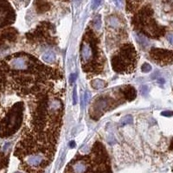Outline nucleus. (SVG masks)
I'll return each instance as SVG.
<instances>
[{
    "mask_svg": "<svg viewBox=\"0 0 173 173\" xmlns=\"http://www.w3.org/2000/svg\"><path fill=\"white\" fill-rule=\"evenodd\" d=\"M55 150V142L29 135L16 146L15 155L26 173H43L53 159Z\"/></svg>",
    "mask_w": 173,
    "mask_h": 173,
    "instance_id": "obj_1",
    "label": "nucleus"
},
{
    "mask_svg": "<svg viewBox=\"0 0 173 173\" xmlns=\"http://www.w3.org/2000/svg\"><path fill=\"white\" fill-rule=\"evenodd\" d=\"M82 68L86 72H97L101 68L97 38L94 32L89 30L86 33L81 46Z\"/></svg>",
    "mask_w": 173,
    "mask_h": 173,
    "instance_id": "obj_2",
    "label": "nucleus"
},
{
    "mask_svg": "<svg viewBox=\"0 0 173 173\" xmlns=\"http://www.w3.org/2000/svg\"><path fill=\"white\" fill-rule=\"evenodd\" d=\"M24 106L23 102L14 104L5 113L4 117L0 120V137L6 138L16 133L23 122Z\"/></svg>",
    "mask_w": 173,
    "mask_h": 173,
    "instance_id": "obj_3",
    "label": "nucleus"
},
{
    "mask_svg": "<svg viewBox=\"0 0 173 173\" xmlns=\"http://www.w3.org/2000/svg\"><path fill=\"white\" fill-rule=\"evenodd\" d=\"M152 10L148 8H143L134 17L133 23L138 30L141 31L144 36L158 38L164 35L165 29L161 28L152 16Z\"/></svg>",
    "mask_w": 173,
    "mask_h": 173,
    "instance_id": "obj_4",
    "label": "nucleus"
},
{
    "mask_svg": "<svg viewBox=\"0 0 173 173\" xmlns=\"http://www.w3.org/2000/svg\"><path fill=\"white\" fill-rule=\"evenodd\" d=\"M137 61L134 47L128 43L124 45L112 58V67L117 73H126L133 70Z\"/></svg>",
    "mask_w": 173,
    "mask_h": 173,
    "instance_id": "obj_5",
    "label": "nucleus"
},
{
    "mask_svg": "<svg viewBox=\"0 0 173 173\" xmlns=\"http://www.w3.org/2000/svg\"><path fill=\"white\" fill-rule=\"evenodd\" d=\"M114 101L109 96L105 95L97 98L89 110L91 118L94 120H98L107 111L112 109V106L114 104Z\"/></svg>",
    "mask_w": 173,
    "mask_h": 173,
    "instance_id": "obj_6",
    "label": "nucleus"
},
{
    "mask_svg": "<svg viewBox=\"0 0 173 173\" xmlns=\"http://www.w3.org/2000/svg\"><path fill=\"white\" fill-rule=\"evenodd\" d=\"M15 11L6 1H0V28L11 24L15 21Z\"/></svg>",
    "mask_w": 173,
    "mask_h": 173,
    "instance_id": "obj_7",
    "label": "nucleus"
},
{
    "mask_svg": "<svg viewBox=\"0 0 173 173\" xmlns=\"http://www.w3.org/2000/svg\"><path fill=\"white\" fill-rule=\"evenodd\" d=\"M150 55L155 62L162 65L172 64V62L173 56L172 50H166L162 49H152L150 52Z\"/></svg>",
    "mask_w": 173,
    "mask_h": 173,
    "instance_id": "obj_8",
    "label": "nucleus"
},
{
    "mask_svg": "<svg viewBox=\"0 0 173 173\" xmlns=\"http://www.w3.org/2000/svg\"><path fill=\"white\" fill-rule=\"evenodd\" d=\"M17 37V31L15 29H6L0 31V49L6 45V42H13Z\"/></svg>",
    "mask_w": 173,
    "mask_h": 173,
    "instance_id": "obj_9",
    "label": "nucleus"
},
{
    "mask_svg": "<svg viewBox=\"0 0 173 173\" xmlns=\"http://www.w3.org/2000/svg\"><path fill=\"white\" fill-rule=\"evenodd\" d=\"M120 92L122 93V94H123V97L126 99V100H127V101H133L135 98H136V96H137V91L135 90V88H133V87H132V86H126V87H124L121 90H120Z\"/></svg>",
    "mask_w": 173,
    "mask_h": 173,
    "instance_id": "obj_10",
    "label": "nucleus"
},
{
    "mask_svg": "<svg viewBox=\"0 0 173 173\" xmlns=\"http://www.w3.org/2000/svg\"><path fill=\"white\" fill-rule=\"evenodd\" d=\"M35 7L36 10L38 13H43L46 12L49 10L50 8V4L48 1L46 0H36L35 3Z\"/></svg>",
    "mask_w": 173,
    "mask_h": 173,
    "instance_id": "obj_11",
    "label": "nucleus"
},
{
    "mask_svg": "<svg viewBox=\"0 0 173 173\" xmlns=\"http://www.w3.org/2000/svg\"><path fill=\"white\" fill-rule=\"evenodd\" d=\"M42 59L46 63H53L55 61V55L52 51H47L42 55Z\"/></svg>",
    "mask_w": 173,
    "mask_h": 173,
    "instance_id": "obj_12",
    "label": "nucleus"
},
{
    "mask_svg": "<svg viewBox=\"0 0 173 173\" xmlns=\"http://www.w3.org/2000/svg\"><path fill=\"white\" fill-rule=\"evenodd\" d=\"M91 86L94 89H101L107 87V82L101 79H94L91 81Z\"/></svg>",
    "mask_w": 173,
    "mask_h": 173,
    "instance_id": "obj_13",
    "label": "nucleus"
},
{
    "mask_svg": "<svg viewBox=\"0 0 173 173\" xmlns=\"http://www.w3.org/2000/svg\"><path fill=\"white\" fill-rule=\"evenodd\" d=\"M133 122V118L132 115L128 114V115H126L125 117H123L121 120H120V127H125L127 125H130Z\"/></svg>",
    "mask_w": 173,
    "mask_h": 173,
    "instance_id": "obj_14",
    "label": "nucleus"
},
{
    "mask_svg": "<svg viewBox=\"0 0 173 173\" xmlns=\"http://www.w3.org/2000/svg\"><path fill=\"white\" fill-rule=\"evenodd\" d=\"M137 41L139 42V43H140V45L144 46V47H147L149 45V40L147 39V37L142 34H138L137 35Z\"/></svg>",
    "mask_w": 173,
    "mask_h": 173,
    "instance_id": "obj_15",
    "label": "nucleus"
},
{
    "mask_svg": "<svg viewBox=\"0 0 173 173\" xmlns=\"http://www.w3.org/2000/svg\"><path fill=\"white\" fill-rule=\"evenodd\" d=\"M101 15H97L94 18V27L95 28V29H100L101 27Z\"/></svg>",
    "mask_w": 173,
    "mask_h": 173,
    "instance_id": "obj_16",
    "label": "nucleus"
},
{
    "mask_svg": "<svg viewBox=\"0 0 173 173\" xmlns=\"http://www.w3.org/2000/svg\"><path fill=\"white\" fill-rule=\"evenodd\" d=\"M109 19H110L109 24L113 28H118L120 26V21H119V19L117 17H115V16H110Z\"/></svg>",
    "mask_w": 173,
    "mask_h": 173,
    "instance_id": "obj_17",
    "label": "nucleus"
},
{
    "mask_svg": "<svg viewBox=\"0 0 173 173\" xmlns=\"http://www.w3.org/2000/svg\"><path fill=\"white\" fill-rule=\"evenodd\" d=\"M152 68L149 63H144L141 66V70L144 73H149L150 71H152Z\"/></svg>",
    "mask_w": 173,
    "mask_h": 173,
    "instance_id": "obj_18",
    "label": "nucleus"
},
{
    "mask_svg": "<svg viewBox=\"0 0 173 173\" xmlns=\"http://www.w3.org/2000/svg\"><path fill=\"white\" fill-rule=\"evenodd\" d=\"M140 92H141V94L143 96H147L148 93H149V88H148V86H146V85L142 86L141 88H140Z\"/></svg>",
    "mask_w": 173,
    "mask_h": 173,
    "instance_id": "obj_19",
    "label": "nucleus"
},
{
    "mask_svg": "<svg viewBox=\"0 0 173 173\" xmlns=\"http://www.w3.org/2000/svg\"><path fill=\"white\" fill-rule=\"evenodd\" d=\"M102 2H103V0H93L92 1V9L93 10L97 9L102 3Z\"/></svg>",
    "mask_w": 173,
    "mask_h": 173,
    "instance_id": "obj_20",
    "label": "nucleus"
},
{
    "mask_svg": "<svg viewBox=\"0 0 173 173\" xmlns=\"http://www.w3.org/2000/svg\"><path fill=\"white\" fill-rule=\"evenodd\" d=\"M90 98H91V94L88 91L85 92V94H84V102H85V105L88 104V102L90 101Z\"/></svg>",
    "mask_w": 173,
    "mask_h": 173,
    "instance_id": "obj_21",
    "label": "nucleus"
},
{
    "mask_svg": "<svg viewBox=\"0 0 173 173\" xmlns=\"http://www.w3.org/2000/svg\"><path fill=\"white\" fill-rule=\"evenodd\" d=\"M76 103H77V91H76V87H75L73 91V105H76Z\"/></svg>",
    "mask_w": 173,
    "mask_h": 173,
    "instance_id": "obj_22",
    "label": "nucleus"
},
{
    "mask_svg": "<svg viewBox=\"0 0 173 173\" xmlns=\"http://www.w3.org/2000/svg\"><path fill=\"white\" fill-rule=\"evenodd\" d=\"M75 80H76V75H75V74L70 75V76H69V83H70V84H73L74 81H75Z\"/></svg>",
    "mask_w": 173,
    "mask_h": 173,
    "instance_id": "obj_23",
    "label": "nucleus"
},
{
    "mask_svg": "<svg viewBox=\"0 0 173 173\" xmlns=\"http://www.w3.org/2000/svg\"><path fill=\"white\" fill-rule=\"evenodd\" d=\"M161 114H162L163 116H165V117H172L173 114L172 111H165V112H162Z\"/></svg>",
    "mask_w": 173,
    "mask_h": 173,
    "instance_id": "obj_24",
    "label": "nucleus"
},
{
    "mask_svg": "<svg viewBox=\"0 0 173 173\" xmlns=\"http://www.w3.org/2000/svg\"><path fill=\"white\" fill-rule=\"evenodd\" d=\"M123 4H124V0H116V5L119 8H122Z\"/></svg>",
    "mask_w": 173,
    "mask_h": 173,
    "instance_id": "obj_25",
    "label": "nucleus"
},
{
    "mask_svg": "<svg viewBox=\"0 0 173 173\" xmlns=\"http://www.w3.org/2000/svg\"><path fill=\"white\" fill-rule=\"evenodd\" d=\"M4 165H5V160L2 156H0V169L3 168Z\"/></svg>",
    "mask_w": 173,
    "mask_h": 173,
    "instance_id": "obj_26",
    "label": "nucleus"
},
{
    "mask_svg": "<svg viewBox=\"0 0 173 173\" xmlns=\"http://www.w3.org/2000/svg\"><path fill=\"white\" fill-rule=\"evenodd\" d=\"M68 146H69L70 148H74V147H75V142L74 140H73V141H70L69 144H68Z\"/></svg>",
    "mask_w": 173,
    "mask_h": 173,
    "instance_id": "obj_27",
    "label": "nucleus"
},
{
    "mask_svg": "<svg viewBox=\"0 0 173 173\" xmlns=\"http://www.w3.org/2000/svg\"><path fill=\"white\" fill-rule=\"evenodd\" d=\"M21 2H23V3H25V4H27L28 3H29V0H20Z\"/></svg>",
    "mask_w": 173,
    "mask_h": 173,
    "instance_id": "obj_28",
    "label": "nucleus"
},
{
    "mask_svg": "<svg viewBox=\"0 0 173 173\" xmlns=\"http://www.w3.org/2000/svg\"><path fill=\"white\" fill-rule=\"evenodd\" d=\"M172 35H170V36H169V41H170V42H171V43H172Z\"/></svg>",
    "mask_w": 173,
    "mask_h": 173,
    "instance_id": "obj_29",
    "label": "nucleus"
},
{
    "mask_svg": "<svg viewBox=\"0 0 173 173\" xmlns=\"http://www.w3.org/2000/svg\"><path fill=\"white\" fill-rule=\"evenodd\" d=\"M74 1H75V2L76 3H80L81 0H74Z\"/></svg>",
    "mask_w": 173,
    "mask_h": 173,
    "instance_id": "obj_30",
    "label": "nucleus"
},
{
    "mask_svg": "<svg viewBox=\"0 0 173 173\" xmlns=\"http://www.w3.org/2000/svg\"><path fill=\"white\" fill-rule=\"evenodd\" d=\"M16 173H20V172H16Z\"/></svg>",
    "mask_w": 173,
    "mask_h": 173,
    "instance_id": "obj_31",
    "label": "nucleus"
}]
</instances>
